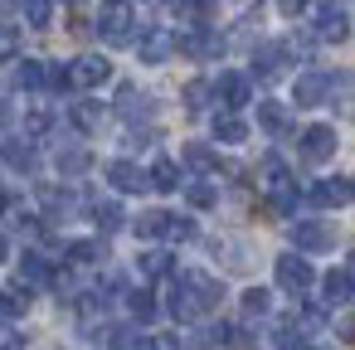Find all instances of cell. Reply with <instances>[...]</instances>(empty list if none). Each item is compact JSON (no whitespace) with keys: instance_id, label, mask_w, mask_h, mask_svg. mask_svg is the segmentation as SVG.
I'll use <instances>...</instances> for the list:
<instances>
[{"instance_id":"cell-1","label":"cell","mask_w":355,"mask_h":350,"mask_svg":"<svg viewBox=\"0 0 355 350\" xmlns=\"http://www.w3.org/2000/svg\"><path fill=\"white\" fill-rule=\"evenodd\" d=\"M98 35H103V44H132L137 40V6L132 0H103Z\"/></svg>"},{"instance_id":"cell-2","label":"cell","mask_w":355,"mask_h":350,"mask_svg":"<svg viewBox=\"0 0 355 350\" xmlns=\"http://www.w3.org/2000/svg\"><path fill=\"white\" fill-rule=\"evenodd\" d=\"M306 15H311V40H321V44H340L350 35V20H345V10L336 0H311Z\"/></svg>"},{"instance_id":"cell-3","label":"cell","mask_w":355,"mask_h":350,"mask_svg":"<svg viewBox=\"0 0 355 350\" xmlns=\"http://www.w3.org/2000/svg\"><path fill=\"white\" fill-rule=\"evenodd\" d=\"M272 272H277V287H282V292H292V297H302V292L316 282V268H311L302 253H282Z\"/></svg>"},{"instance_id":"cell-4","label":"cell","mask_w":355,"mask_h":350,"mask_svg":"<svg viewBox=\"0 0 355 350\" xmlns=\"http://www.w3.org/2000/svg\"><path fill=\"white\" fill-rule=\"evenodd\" d=\"M107 78H112V64L103 54H83L69 64V88H103Z\"/></svg>"},{"instance_id":"cell-5","label":"cell","mask_w":355,"mask_h":350,"mask_svg":"<svg viewBox=\"0 0 355 350\" xmlns=\"http://www.w3.org/2000/svg\"><path fill=\"white\" fill-rule=\"evenodd\" d=\"M292 243H297V253H326L336 243V229L321 224V219H297L292 224Z\"/></svg>"},{"instance_id":"cell-6","label":"cell","mask_w":355,"mask_h":350,"mask_svg":"<svg viewBox=\"0 0 355 350\" xmlns=\"http://www.w3.org/2000/svg\"><path fill=\"white\" fill-rule=\"evenodd\" d=\"M297 146H302V161L326 166V161L336 156V127H321V122H316V127H306V132H302V141H297Z\"/></svg>"},{"instance_id":"cell-7","label":"cell","mask_w":355,"mask_h":350,"mask_svg":"<svg viewBox=\"0 0 355 350\" xmlns=\"http://www.w3.org/2000/svg\"><path fill=\"white\" fill-rule=\"evenodd\" d=\"M350 200H355V180L350 175H326V180L311 185V204H321V209H340Z\"/></svg>"},{"instance_id":"cell-8","label":"cell","mask_w":355,"mask_h":350,"mask_svg":"<svg viewBox=\"0 0 355 350\" xmlns=\"http://www.w3.org/2000/svg\"><path fill=\"white\" fill-rule=\"evenodd\" d=\"M331 88H336L331 73H302V78L292 83V98H297V107H321V103L331 98Z\"/></svg>"},{"instance_id":"cell-9","label":"cell","mask_w":355,"mask_h":350,"mask_svg":"<svg viewBox=\"0 0 355 350\" xmlns=\"http://www.w3.org/2000/svg\"><path fill=\"white\" fill-rule=\"evenodd\" d=\"M107 180H112V190H122V195H141V190L151 185V170H141V166H132V161H107Z\"/></svg>"},{"instance_id":"cell-10","label":"cell","mask_w":355,"mask_h":350,"mask_svg":"<svg viewBox=\"0 0 355 350\" xmlns=\"http://www.w3.org/2000/svg\"><path fill=\"white\" fill-rule=\"evenodd\" d=\"M137 49H141V64H166L175 54V35L171 30H146Z\"/></svg>"},{"instance_id":"cell-11","label":"cell","mask_w":355,"mask_h":350,"mask_svg":"<svg viewBox=\"0 0 355 350\" xmlns=\"http://www.w3.org/2000/svg\"><path fill=\"white\" fill-rule=\"evenodd\" d=\"M214 98H219L229 112H239V107L248 103V78H243V73H219V78H214Z\"/></svg>"},{"instance_id":"cell-12","label":"cell","mask_w":355,"mask_h":350,"mask_svg":"<svg viewBox=\"0 0 355 350\" xmlns=\"http://www.w3.org/2000/svg\"><path fill=\"white\" fill-rule=\"evenodd\" d=\"M321 292H326V306H345V301L355 297V277H350V268H331V272L321 277Z\"/></svg>"},{"instance_id":"cell-13","label":"cell","mask_w":355,"mask_h":350,"mask_svg":"<svg viewBox=\"0 0 355 350\" xmlns=\"http://www.w3.org/2000/svg\"><path fill=\"white\" fill-rule=\"evenodd\" d=\"M180 282L195 292V301H200L205 311H209V306H219V297H224V282H214L209 272H195V268H190V272H180Z\"/></svg>"},{"instance_id":"cell-14","label":"cell","mask_w":355,"mask_h":350,"mask_svg":"<svg viewBox=\"0 0 355 350\" xmlns=\"http://www.w3.org/2000/svg\"><path fill=\"white\" fill-rule=\"evenodd\" d=\"M117 117H127V122H137V117H151V98L141 93V88H132V83H122L117 88Z\"/></svg>"},{"instance_id":"cell-15","label":"cell","mask_w":355,"mask_h":350,"mask_svg":"<svg viewBox=\"0 0 355 350\" xmlns=\"http://www.w3.org/2000/svg\"><path fill=\"white\" fill-rule=\"evenodd\" d=\"M258 127L268 132V137H287L292 132V112H287V103H258Z\"/></svg>"},{"instance_id":"cell-16","label":"cell","mask_w":355,"mask_h":350,"mask_svg":"<svg viewBox=\"0 0 355 350\" xmlns=\"http://www.w3.org/2000/svg\"><path fill=\"white\" fill-rule=\"evenodd\" d=\"M282 64H287V49H282V44H263V49L253 54V78L272 83V78L282 73Z\"/></svg>"},{"instance_id":"cell-17","label":"cell","mask_w":355,"mask_h":350,"mask_svg":"<svg viewBox=\"0 0 355 350\" xmlns=\"http://www.w3.org/2000/svg\"><path fill=\"white\" fill-rule=\"evenodd\" d=\"M263 190H268V200L297 195V190H292V175H287V166H282L277 156H268V161H263Z\"/></svg>"},{"instance_id":"cell-18","label":"cell","mask_w":355,"mask_h":350,"mask_svg":"<svg viewBox=\"0 0 355 350\" xmlns=\"http://www.w3.org/2000/svg\"><path fill=\"white\" fill-rule=\"evenodd\" d=\"M0 161L30 175V170L40 166V151H35V141H0Z\"/></svg>"},{"instance_id":"cell-19","label":"cell","mask_w":355,"mask_h":350,"mask_svg":"<svg viewBox=\"0 0 355 350\" xmlns=\"http://www.w3.org/2000/svg\"><path fill=\"white\" fill-rule=\"evenodd\" d=\"M171 316H175V321H195V316H205V306L195 301V292H190L180 277H175V287H171Z\"/></svg>"},{"instance_id":"cell-20","label":"cell","mask_w":355,"mask_h":350,"mask_svg":"<svg viewBox=\"0 0 355 350\" xmlns=\"http://www.w3.org/2000/svg\"><path fill=\"white\" fill-rule=\"evenodd\" d=\"M54 166H59V175H64V180H73V175H83V170L93 166V156H88L83 146H59Z\"/></svg>"},{"instance_id":"cell-21","label":"cell","mask_w":355,"mask_h":350,"mask_svg":"<svg viewBox=\"0 0 355 350\" xmlns=\"http://www.w3.org/2000/svg\"><path fill=\"white\" fill-rule=\"evenodd\" d=\"M44 282H54V268H49V258H40V253H25V263H20V287H44Z\"/></svg>"},{"instance_id":"cell-22","label":"cell","mask_w":355,"mask_h":350,"mask_svg":"<svg viewBox=\"0 0 355 350\" xmlns=\"http://www.w3.org/2000/svg\"><path fill=\"white\" fill-rule=\"evenodd\" d=\"M268 311H272V297H268L263 287H248V292H243V326L268 321Z\"/></svg>"},{"instance_id":"cell-23","label":"cell","mask_w":355,"mask_h":350,"mask_svg":"<svg viewBox=\"0 0 355 350\" xmlns=\"http://www.w3.org/2000/svg\"><path fill=\"white\" fill-rule=\"evenodd\" d=\"M185 166L200 170V175H219V156H214L205 141H190V146H185Z\"/></svg>"},{"instance_id":"cell-24","label":"cell","mask_w":355,"mask_h":350,"mask_svg":"<svg viewBox=\"0 0 355 350\" xmlns=\"http://www.w3.org/2000/svg\"><path fill=\"white\" fill-rule=\"evenodd\" d=\"M15 83H20V88H49V64H44V59H25V64L15 69Z\"/></svg>"},{"instance_id":"cell-25","label":"cell","mask_w":355,"mask_h":350,"mask_svg":"<svg viewBox=\"0 0 355 350\" xmlns=\"http://www.w3.org/2000/svg\"><path fill=\"white\" fill-rule=\"evenodd\" d=\"M243 137H248V127H243L234 112H219V117H214V141H224V146H239Z\"/></svg>"},{"instance_id":"cell-26","label":"cell","mask_w":355,"mask_h":350,"mask_svg":"<svg viewBox=\"0 0 355 350\" xmlns=\"http://www.w3.org/2000/svg\"><path fill=\"white\" fill-rule=\"evenodd\" d=\"M180 180H185V175H180V166H175V161H166V156H161V161L151 166V185H156L161 195H171V190H180Z\"/></svg>"},{"instance_id":"cell-27","label":"cell","mask_w":355,"mask_h":350,"mask_svg":"<svg viewBox=\"0 0 355 350\" xmlns=\"http://www.w3.org/2000/svg\"><path fill=\"white\" fill-rule=\"evenodd\" d=\"M200 345H205V350H234V326L209 321V326L200 331Z\"/></svg>"},{"instance_id":"cell-28","label":"cell","mask_w":355,"mask_h":350,"mask_svg":"<svg viewBox=\"0 0 355 350\" xmlns=\"http://www.w3.org/2000/svg\"><path fill=\"white\" fill-rule=\"evenodd\" d=\"M69 117H73L78 132H98V127H103V107H98V103H73Z\"/></svg>"},{"instance_id":"cell-29","label":"cell","mask_w":355,"mask_h":350,"mask_svg":"<svg viewBox=\"0 0 355 350\" xmlns=\"http://www.w3.org/2000/svg\"><path fill=\"white\" fill-rule=\"evenodd\" d=\"M306 340H311V335H306V331H302L297 321H287V326H277V335H272V345H277V350H311Z\"/></svg>"},{"instance_id":"cell-30","label":"cell","mask_w":355,"mask_h":350,"mask_svg":"<svg viewBox=\"0 0 355 350\" xmlns=\"http://www.w3.org/2000/svg\"><path fill=\"white\" fill-rule=\"evenodd\" d=\"M107 345H112V350H151L137 326H112V331H107Z\"/></svg>"},{"instance_id":"cell-31","label":"cell","mask_w":355,"mask_h":350,"mask_svg":"<svg viewBox=\"0 0 355 350\" xmlns=\"http://www.w3.org/2000/svg\"><path fill=\"white\" fill-rule=\"evenodd\" d=\"M185 200H190L195 209H214V204H219V190H214L209 180H190V185H185Z\"/></svg>"},{"instance_id":"cell-32","label":"cell","mask_w":355,"mask_h":350,"mask_svg":"<svg viewBox=\"0 0 355 350\" xmlns=\"http://www.w3.org/2000/svg\"><path fill=\"white\" fill-rule=\"evenodd\" d=\"M93 219H98V229H103V234H117L127 214H122V204H112V200H107V204H93Z\"/></svg>"},{"instance_id":"cell-33","label":"cell","mask_w":355,"mask_h":350,"mask_svg":"<svg viewBox=\"0 0 355 350\" xmlns=\"http://www.w3.org/2000/svg\"><path fill=\"white\" fill-rule=\"evenodd\" d=\"M40 204H44L49 214H69V209H73V195H69V190H54V185H44V190H40Z\"/></svg>"},{"instance_id":"cell-34","label":"cell","mask_w":355,"mask_h":350,"mask_svg":"<svg viewBox=\"0 0 355 350\" xmlns=\"http://www.w3.org/2000/svg\"><path fill=\"white\" fill-rule=\"evenodd\" d=\"M166 219H171L166 209H151V214L137 219V234H141V238H166Z\"/></svg>"},{"instance_id":"cell-35","label":"cell","mask_w":355,"mask_h":350,"mask_svg":"<svg viewBox=\"0 0 355 350\" xmlns=\"http://www.w3.org/2000/svg\"><path fill=\"white\" fill-rule=\"evenodd\" d=\"M141 277H166L171 272V253H161V248H151V253H141Z\"/></svg>"},{"instance_id":"cell-36","label":"cell","mask_w":355,"mask_h":350,"mask_svg":"<svg viewBox=\"0 0 355 350\" xmlns=\"http://www.w3.org/2000/svg\"><path fill=\"white\" fill-rule=\"evenodd\" d=\"M127 311H132L137 321H151L161 306H156V297H151V292H127Z\"/></svg>"},{"instance_id":"cell-37","label":"cell","mask_w":355,"mask_h":350,"mask_svg":"<svg viewBox=\"0 0 355 350\" xmlns=\"http://www.w3.org/2000/svg\"><path fill=\"white\" fill-rule=\"evenodd\" d=\"M25 20H30L35 30H49V20H54V0H25Z\"/></svg>"},{"instance_id":"cell-38","label":"cell","mask_w":355,"mask_h":350,"mask_svg":"<svg viewBox=\"0 0 355 350\" xmlns=\"http://www.w3.org/2000/svg\"><path fill=\"white\" fill-rule=\"evenodd\" d=\"M209 93H214V83H205V78H195V83H185V107H190V112H205V103H209Z\"/></svg>"},{"instance_id":"cell-39","label":"cell","mask_w":355,"mask_h":350,"mask_svg":"<svg viewBox=\"0 0 355 350\" xmlns=\"http://www.w3.org/2000/svg\"><path fill=\"white\" fill-rule=\"evenodd\" d=\"M49 127H54V112H49V107H30V112H25V132H30V137H44Z\"/></svg>"},{"instance_id":"cell-40","label":"cell","mask_w":355,"mask_h":350,"mask_svg":"<svg viewBox=\"0 0 355 350\" xmlns=\"http://www.w3.org/2000/svg\"><path fill=\"white\" fill-rule=\"evenodd\" d=\"M20 54V30L15 25H0V64H10Z\"/></svg>"},{"instance_id":"cell-41","label":"cell","mask_w":355,"mask_h":350,"mask_svg":"<svg viewBox=\"0 0 355 350\" xmlns=\"http://www.w3.org/2000/svg\"><path fill=\"white\" fill-rule=\"evenodd\" d=\"M166 238H171V243H185V238H195V219H180V214H171V219H166Z\"/></svg>"},{"instance_id":"cell-42","label":"cell","mask_w":355,"mask_h":350,"mask_svg":"<svg viewBox=\"0 0 355 350\" xmlns=\"http://www.w3.org/2000/svg\"><path fill=\"white\" fill-rule=\"evenodd\" d=\"M25 306H30V297H15V292H6V287H0V321H15Z\"/></svg>"},{"instance_id":"cell-43","label":"cell","mask_w":355,"mask_h":350,"mask_svg":"<svg viewBox=\"0 0 355 350\" xmlns=\"http://www.w3.org/2000/svg\"><path fill=\"white\" fill-rule=\"evenodd\" d=\"M103 258V243H73L69 248V263H98Z\"/></svg>"},{"instance_id":"cell-44","label":"cell","mask_w":355,"mask_h":350,"mask_svg":"<svg viewBox=\"0 0 355 350\" xmlns=\"http://www.w3.org/2000/svg\"><path fill=\"white\" fill-rule=\"evenodd\" d=\"M151 350H190L180 335H151Z\"/></svg>"},{"instance_id":"cell-45","label":"cell","mask_w":355,"mask_h":350,"mask_svg":"<svg viewBox=\"0 0 355 350\" xmlns=\"http://www.w3.org/2000/svg\"><path fill=\"white\" fill-rule=\"evenodd\" d=\"M277 10H282V15H306L311 0H277Z\"/></svg>"},{"instance_id":"cell-46","label":"cell","mask_w":355,"mask_h":350,"mask_svg":"<svg viewBox=\"0 0 355 350\" xmlns=\"http://www.w3.org/2000/svg\"><path fill=\"white\" fill-rule=\"evenodd\" d=\"M0 350H25V335H15V331H6V335H0Z\"/></svg>"},{"instance_id":"cell-47","label":"cell","mask_w":355,"mask_h":350,"mask_svg":"<svg viewBox=\"0 0 355 350\" xmlns=\"http://www.w3.org/2000/svg\"><path fill=\"white\" fill-rule=\"evenodd\" d=\"M10 117H15V107H10L6 98H0V127H10Z\"/></svg>"},{"instance_id":"cell-48","label":"cell","mask_w":355,"mask_h":350,"mask_svg":"<svg viewBox=\"0 0 355 350\" xmlns=\"http://www.w3.org/2000/svg\"><path fill=\"white\" fill-rule=\"evenodd\" d=\"M10 258V243H6V234H0V263H6Z\"/></svg>"}]
</instances>
